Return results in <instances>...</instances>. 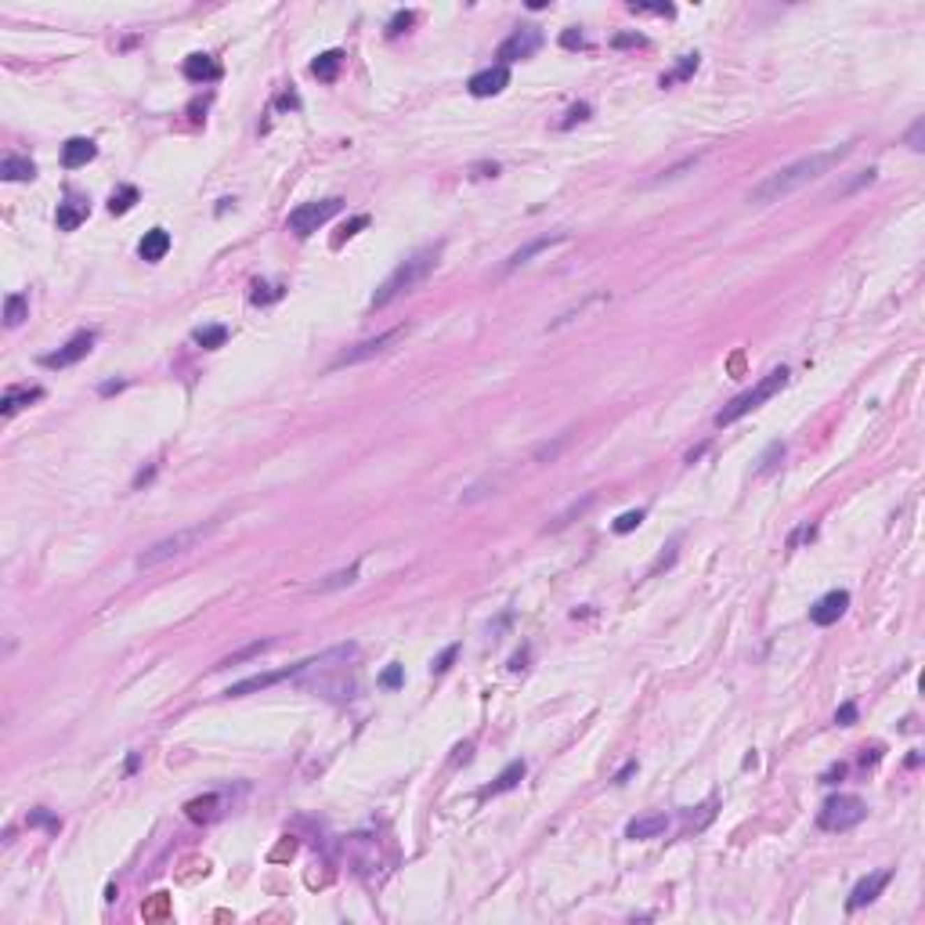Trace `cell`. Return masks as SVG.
<instances>
[{
  "mask_svg": "<svg viewBox=\"0 0 925 925\" xmlns=\"http://www.w3.org/2000/svg\"><path fill=\"white\" fill-rule=\"evenodd\" d=\"M217 528V520H210V524H196V528H181V532H174V535H166V539H159V542H152L149 550H141L138 553V567L141 571H149V567H159V564H166L170 557H181V553H188L192 550V546H199L210 532Z\"/></svg>",
  "mask_w": 925,
  "mask_h": 925,
  "instance_id": "cell-3",
  "label": "cell"
},
{
  "mask_svg": "<svg viewBox=\"0 0 925 925\" xmlns=\"http://www.w3.org/2000/svg\"><path fill=\"white\" fill-rule=\"evenodd\" d=\"M785 384H788V369H785V365H781V369H773V372H766V376H763V380L755 384L752 391L738 394L730 405H723V409L716 412V427H730V423H738L741 416H748L752 409H759L763 402H770V398H773L777 391H781Z\"/></svg>",
  "mask_w": 925,
  "mask_h": 925,
  "instance_id": "cell-4",
  "label": "cell"
},
{
  "mask_svg": "<svg viewBox=\"0 0 925 925\" xmlns=\"http://www.w3.org/2000/svg\"><path fill=\"white\" fill-rule=\"evenodd\" d=\"M412 22H416V15H412V11H398V15L391 18V26H387V36H402Z\"/></svg>",
  "mask_w": 925,
  "mask_h": 925,
  "instance_id": "cell-41",
  "label": "cell"
},
{
  "mask_svg": "<svg viewBox=\"0 0 925 925\" xmlns=\"http://www.w3.org/2000/svg\"><path fill=\"white\" fill-rule=\"evenodd\" d=\"M643 517H647V510H625V514H622V517H618V520L611 524V528H615L618 535H625V532L640 528V524H643Z\"/></svg>",
  "mask_w": 925,
  "mask_h": 925,
  "instance_id": "cell-35",
  "label": "cell"
},
{
  "mask_svg": "<svg viewBox=\"0 0 925 925\" xmlns=\"http://www.w3.org/2000/svg\"><path fill=\"white\" fill-rule=\"evenodd\" d=\"M340 206H344V203L336 199V196H329V199H319V203H304V206H297V210L289 214L286 228H289L297 239H307L311 231H319V228H322L329 217H336V214H340Z\"/></svg>",
  "mask_w": 925,
  "mask_h": 925,
  "instance_id": "cell-6",
  "label": "cell"
},
{
  "mask_svg": "<svg viewBox=\"0 0 925 925\" xmlns=\"http://www.w3.org/2000/svg\"><path fill=\"white\" fill-rule=\"evenodd\" d=\"M279 297H282V286L279 282L275 286H271V282H254V293H249V300H254V304H271V300H279Z\"/></svg>",
  "mask_w": 925,
  "mask_h": 925,
  "instance_id": "cell-34",
  "label": "cell"
},
{
  "mask_svg": "<svg viewBox=\"0 0 925 925\" xmlns=\"http://www.w3.org/2000/svg\"><path fill=\"white\" fill-rule=\"evenodd\" d=\"M456 655H459V643H449L445 650H441V658L430 665V672H437V676H441V672H449V669H452V662H456Z\"/></svg>",
  "mask_w": 925,
  "mask_h": 925,
  "instance_id": "cell-42",
  "label": "cell"
},
{
  "mask_svg": "<svg viewBox=\"0 0 925 925\" xmlns=\"http://www.w3.org/2000/svg\"><path fill=\"white\" fill-rule=\"evenodd\" d=\"M593 502H597V495H593V492H590V495H582V499H575V502H571V507H567V510H564V514H560V517H557V520L550 524V532H560V528H564V524H571L575 517H582L585 510H590V507H593Z\"/></svg>",
  "mask_w": 925,
  "mask_h": 925,
  "instance_id": "cell-26",
  "label": "cell"
},
{
  "mask_svg": "<svg viewBox=\"0 0 925 925\" xmlns=\"http://www.w3.org/2000/svg\"><path fill=\"white\" fill-rule=\"evenodd\" d=\"M846 607H850V593L846 590H831V593H824L821 600L810 607V622L813 625H835L838 618L846 615Z\"/></svg>",
  "mask_w": 925,
  "mask_h": 925,
  "instance_id": "cell-11",
  "label": "cell"
},
{
  "mask_svg": "<svg viewBox=\"0 0 925 925\" xmlns=\"http://www.w3.org/2000/svg\"><path fill=\"white\" fill-rule=\"evenodd\" d=\"M850 152H853V145H838V149L813 152V156L795 159V163L781 166L777 174H770V177H763L759 184H755V188H752V196H748V203H752V206H770V203H781V199H788L792 192H799L803 184L817 181L821 174H828L831 166H838V163H843Z\"/></svg>",
  "mask_w": 925,
  "mask_h": 925,
  "instance_id": "cell-1",
  "label": "cell"
},
{
  "mask_svg": "<svg viewBox=\"0 0 925 925\" xmlns=\"http://www.w3.org/2000/svg\"><path fill=\"white\" fill-rule=\"evenodd\" d=\"M785 452H788V449H785V441H773V445L763 452V459H759V470H755V474H759V477H766L770 470H777V459H785Z\"/></svg>",
  "mask_w": 925,
  "mask_h": 925,
  "instance_id": "cell-32",
  "label": "cell"
},
{
  "mask_svg": "<svg viewBox=\"0 0 925 925\" xmlns=\"http://www.w3.org/2000/svg\"><path fill=\"white\" fill-rule=\"evenodd\" d=\"M354 578H358V564L344 567V571H333L326 582H319V593H329V590H340V585H351Z\"/></svg>",
  "mask_w": 925,
  "mask_h": 925,
  "instance_id": "cell-29",
  "label": "cell"
},
{
  "mask_svg": "<svg viewBox=\"0 0 925 925\" xmlns=\"http://www.w3.org/2000/svg\"><path fill=\"white\" fill-rule=\"evenodd\" d=\"M123 387V380H112V384H101V394H112V391H119Z\"/></svg>",
  "mask_w": 925,
  "mask_h": 925,
  "instance_id": "cell-57",
  "label": "cell"
},
{
  "mask_svg": "<svg viewBox=\"0 0 925 925\" xmlns=\"http://www.w3.org/2000/svg\"><path fill=\"white\" fill-rule=\"evenodd\" d=\"M590 112H593V105H590V101H578V105H571V109H567V119L560 123V127H564V131H571L575 123L590 119Z\"/></svg>",
  "mask_w": 925,
  "mask_h": 925,
  "instance_id": "cell-36",
  "label": "cell"
},
{
  "mask_svg": "<svg viewBox=\"0 0 925 925\" xmlns=\"http://www.w3.org/2000/svg\"><path fill=\"white\" fill-rule=\"evenodd\" d=\"M271 643L275 640H257V643H249V647H242V650H235V655H228V658H221L214 669H228V665H239V662H246V658H254V655H261V650H268Z\"/></svg>",
  "mask_w": 925,
  "mask_h": 925,
  "instance_id": "cell-28",
  "label": "cell"
},
{
  "mask_svg": "<svg viewBox=\"0 0 925 925\" xmlns=\"http://www.w3.org/2000/svg\"><path fill=\"white\" fill-rule=\"evenodd\" d=\"M629 11H633V15H662V18L676 15V8H672V4H629Z\"/></svg>",
  "mask_w": 925,
  "mask_h": 925,
  "instance_id": "cell-40",
  "label": "cell"
},
{
  "mask_svg": "<svg viewBox=\"0 0 925 925\" xmlns=\"http://www.w3.org/2000/svg\"><path fill=\"white\" fill-rule=\"evenodd\" d=\"M633 773H636V759H633V763H625V766H622V770L615 773V785H625V781H629V777H633Z\"/></svg>",
  "mask_w": 925,
  "mask_h": 925,
  "instance_id": "cell-51",
  "label": "cell"
},
{
  "mask_svg": "<svg viewBox=\"0 0 925 925\" xmlns=\"http://www.w3.org/2000/svg\"><path fill=\"white\" fill-rule=\"evenodd\" d=\"M539 48H542V33H539V26H520V29H514V33L499 44L495 58H499V66H510V61L532 58Z\"/></svg>",
  "mask_w": 925,
  "mask_h": 925,
  "instance_id": "cell-8",
  "label": "cell"
},
{
  "mask_svg": "<svg viewBox=\"0 0 925 925\" xmlns=\"http://www.w3.org/2000/svg\"><path fill=\"white\" fill-rule=\"evenodd\" d=\"M665 828H669V817L665 813H650V817H636V821H629L625 835L629 838H658V835H665Z\"/></svg>",
  "mask_w": 925,
  "mask_h": 925,
  "instance_id": "cell-20",
  "label": "cell"
},
{
  "mask_svg": "<svg viewBox=\"0 0 925 925\" xmlns=\"http://www.w3.org/2000/svg\"><path fill=\"white\" fill-rule=\"evenodd\" d=\"M138 199H141L138 188H134V184H123L119 192H112V199H109V214H127V210H131Z\"/></svg>",
  "mask_w": 925,
  "mask_h": 925,
  "instance_id": "cell-27",
  "label": "cell"
},
{
  "mask_svg": "<svg viewBox=\"0 0 925 925\" xmlns=\"http://www.w3.org/2000/svg\"><path fill=\"white\" fill-rule=\"evenodd\" d=\"M698 163H701V156H690V159H683V163H676V166H669V170H662L658 177H650L647 184H665V181H676V177H683V170H694Z\"/></svg>",
  "mask_w": 925,
  "mask_h": 925,
  "instance_id": "cell-31",
  "label": "cell"
},
{
  "mask_svg": "<svg viewBox=\"0 0 925 925\" xmlns=\"http://www.w3.org/2000/svg\"><path fill=\"white\" fill-rule=\"evenodd\" d=\"M94 156H98V145L91 138H69L66 145H61V166H69V170L87 166Z\"/></svg>",
  "mask_w": 925,
  "mask_h": 925,
  "instance_id": "cell-15",
  "label": "cell"
},
{
  "mask_svg": "<svg viewBox=\"0 0 925 925\" xmlns=\"http://www.w3.org/2000/svg\"><path fill=\"white\" fill-rule=\"evenodd\" d=\"M470 174H474V177H495V174H499V163H477Z\"/></svg>",
  "mask_w": 925,
  "mask_h": 925,
  "instance_id": "cell-50",
  "label": "cell"
},
{
  "mask_svg": "<svg viewBox=\"0 0 925 925\" xmlns=\"http://www.w3.org/2000/svg\"><path fill=\"white\" fill-rule=\"evenodd\" d=\"M91 214V203L87 199H66V203H58V228L61 231H76L83 221H87Z\"/></svg>",
  "mask_w": 925,
  "mask_h": 925,
  "instance_id": "cell-18",
  "label": "cell"
},
{
  "mask_svg": "<svg viewBox=\"0 0 925 925\" xmlns=\"http://www.w3.org/2000/svg\"><path fill=\"white\" fill-rule=\"evenodd\" d=\"M875 177H878V170H864V174H860L857 181H850V184H843V188H831V192H828V196H838V199H843V196H850V192H857V188H864V184H871Z\"/></svg>",
  "mask_w": 925,
  "mask_h": 925,
  "instance_id": "cell-37",
  "label": "cell"
},
{
  "mask_svg": "<svg viewBox=\"0 0 925 925\" xmlns=\"http://www.w3.org/2000/svg\"><path fill=\"white\" fill-rule=\"evenodd\" d=\"M340 66H344V51H326V54H319L311 61V73L319 80H326V83H333L336 73H340Z\"/></svg>",
  "mask_w": 925,
  "mask_h": 925,
  "instance_id": "cell-23",
  "label": "cell"
},
{
  "mask_svg": "<svg viewBox=\"0 0 925 925\" xmlns=\"http://www.w3.org/2000/svg\"><path fill=\"white\" fill-rule=\"evenodd\" d=\"M903 141H908V149H911V152H922V149H925V119H915Z\"/></svg>",
  "mask_w": 925,
  "mask_h": 925,
  "instance_id": "cell-38",
  "label": "cell"
},
{
  "mask_svg": "<svg viewBox=\"0 0 925 925\" xmlns=\"http://www.w3.org/2000/svg\"><path fill=\"white\" fill-rule=\"evenodd\" d=\"M633 44H643V36H636V33H625V36H615V48H633Z\"/></svg>",
  "mask_w": 925,
  "mask_h": 925,
  "instance_id": "cell-52",
  "label": "cell"
},
{
  "mask_svg": "<svg viewBox=\"0 0 925 925\" xmlns=\"http://www.w3.org/2000/svg\"><path fill=\"white\" fill-rule=\"evenodd\" d=\"M705 449H708V445H698V449H694V452H687V462H698V459L705 456Z\"/></svg>",
  "mask_w": 925,
  "mask_h": 925,
  "instance_id": "cell-56",
  "label": "cell"
},
{
  "mask_svg": "<svg viewBox=\"0 0 925 925\" xmlns=\"http://www.w3.org/2000/svg\"><path fill=\"white\" fill-rule=\"evenodd\" d=\"M507 83H510V69L507 66H492V69L474 73L467 87H470L474 98H492V94H499L502 87H507Z\"/></svg>",
  "mask_w": 925,
  "mask_h": 925,
  "instance_id": "cell-12",
  "label": "cell"
},
{
  "mask_svg": "<svg viewBox=\"0 0 925 925\" xmlns=\"http://www.w3.org/2000/svg\"><path fill=\"white\" fill-rule=\"evenodd\" d=\"M564 239H567V231H553V235L532 239L528 246H520L517 254H510V257H507V264H502V275H510V271H517L520 264H528L535 254H542V249H550V246H557V242H564Z\"/></svg>",
  "mask_w": 925,
  "mask_h": 925,
  "instance_id": "cell-14",
  "label": "cell"
},
{
  "mask_svg": "<svg viewBox=\"0 0 925 925\" xmlns=\"http://www.w3.org/2000/svg\"><path fill=\"white\" fill-rule=\"evenodd\" d=\"M524 773H528V766H524V759H514V763H507V770H502L495 781L485 788V795H502V792H510V788H517L520 781H524Z\"/></svg>",
  "mask_w": 925,
  "mask_h": 925,
  "instance_id": "cell-21",
  "label": "cell"
},
{
  "mask_svg": "<svg viewBox=\"0 0 925 925\" xmlns=\"http://www.w3.org/2000/svg\"><path fill=\"white\" fill-rule=\"evenodd\" d=\"M0 177H4V181H33L36 177V166H33V159L8 156L4 163H0Z\"/></svg>",
  "mask_w": 925,
  "mask_h": 925,
  "instance_id": "cell-22",
  "label": "cell"
},
{
  "mask_svg": "<svg viewBox=\"0 0 925 925\" xmlns=\"http://www.w3.org/2000/svg\"><path fill=\"white\" fill-rule=\"evenodd\" d=\"M94 340H98V336H94L91 329H83V333L69 336V340L61 344L54 354H44V358H40V365H48V369H69V365H76L80 358H87L91 347H94Z\"/></svg>",
  "mask_w": 925,
  "mask_h": 925,
  "instance_id": "cell-9",
  "label": "cell"
},
{
  "mask_svg": "<svg viewBox=\"0 0 925 925\" xmlns=\"http://www.w3.org/2000/svg\"><path fill=\"white\" fill-rule=\"evenodd\" d=\"M29 319V297H22V293H11V297L4 300V326L15 329V326H22Z\"/></svg>",
  "mask_w": 925,
  "mask_h": 925,
  "instance_id": "cell-24",
  "label": "cell"
},
{
  "mask_svg": "<svg viewBox=\"0 0 925 925\" xmlns=\"http://www.w3.org/2000/svg\"><path fill=\"white\" fill-rule=\"evenodd\" d=\"M192 340H196L199 347H206V351H217V347H224V340H228V326H203V329L192 333Z\"/></svg>",
  "mask_w": 925,
  "mask_h": 925,
  "instance_id": "cell-25",
  "label": "cell"
},
{
  "mask_svg": "<svg viewBox=\"0 0 925 925\" xmlns=\"http://www.w3.org/2000/svg\"><path fill=\"white\" fill-rule=\"evenodd\" d=\"M813 535H817V528H813V524H803V528H799V532L788 539V550H795L799 542H806V539H813Z\"/></svg>",
  "mask_w": 925,
  "mask_h": 925,
  "instance_id": "cell-47",
  "label": "cell"
},
{
  "mask_svg": "<svg viewBox=\"0 0 925 925\" xmlns=\"http://www.w3.org/2000/svg\"><path fill=\"white\" fill-rule=\"evenodd\" d=\"M835 723H838V727H853V723H857V705H853V701H846L843 708L835 712Z\"/></svg>",
  "mask_w": 925,
  "mask_h": 925,
  "instance_id": "cell-44",
  "label": "cell"
},
{
  "mask_svg": "<svg viewBox=\"0 0 925 925\" xmlns=\"http://www.w3.org/2000/svg\"><path fill=\"white\" fill-rule=\"evenodd\" d=\"M221 66L210 54H188L184 58V76L192 80V83H214V80H221Z\"/></svg>",
  "mask_w": 925,
  "mask_h": 925,
  "instance_id": "cell-16",
  "label": "cell"
},
{
  "mask_svg": "<svg viewBox=\"0 0 925 925\" xmlns=\"http://www.w3.org/2000/svg\"><path fill=\"white\" fill-rule=\"evenodd\" d=\"M365 224H369V217H365V214H358L354 221H347V224H344V235H347V239H351V235H358V231H362Z\"/></svg>",
  "mask_w": 925,
  "mask_h": 925,
  "instance_id": "cell-49",
  "label": "cell"
},
{
  "mask_svg": "<svg viewBox=\"0 0 925 925\" xmlns=\"http://www.w3.org/2000/svg\"><path fill=\"white\" fill-rule=\"evenodd\" d=\"M166 249H170V231H166V228H152V231H145V239L138 242V254H141V261H149V264L163 261V257H166Z\"/></svg>",
  "mask_w": 925,
  "mask_h": 925,
  "instance_id": "cell-17",
  "label": "cell"
},
{
  "mask_svg": "<svg viewBox=\"0 0 925 925\" xmlns=\"http://www.w3.org/2000/svg\"><path fill=\"white\" fill-rule=\"evenodd\" d=\"M437 257H441V246H423V249H416L409 261H402V264H398L391 275L380 282V289L372 293V307H387L394 297H402V293L416 289V286L434 271Z\"/></svg>",
  "mask_w": 925,
  "mask_h": 925,
  "instance_id": "cell-2",
  "label": "cell"
},
{
  "mask_svg": "<svg viewBox=\"0 0 925 925\" xmlns=\"http://www.w3.org/2000/svg\"><path fill=\"white\" fill-rule=\"evenodd\" d=\"M889 878H893V871H875L868 878H860L853 886V893H850V908L857 911V908H868L871 900H878V893L889 886Z\"/></svg>",
  "mask_w": 925,
  "mask_h": 925,
  "instance_id": "cell-13",
  "label": "cell"
},
{
  "mask_svg": "<svg viewBox=\"0 0 925 925\" xmlns=\"http://www.w3.org/2000/svg\"><path fill=\"white\" fill-rule=\"evenodd\" d=\"M838 777H846V766H843V763H838V766H831V770H828V773L821 777V781H824V785H835Z\"/></svg>",
  "mask_w": 925,
  "mask_h": 925,
  "instance_id": "cell-53",
  "label": "cell"
},
{
  "mask_svg": "<svg viewBox=\"0 0 925 925\" xmlns=\"http://www.w3.org/2000/svg\"><path fill=\"white\" fill-rule=\"evenodd\" d=\"M380 683H384V687H391V690H394V687H402V665H391V669L384 672V676H380Z\"/></svg>",
  "mask_w": 925,
  "mask_h": 925,
  "instance_id": "cell-46",
  "label": "cell"
},
{
  "mask_svg": "<svg viewBox=\"0 0 925 925\" xmlns=\"http://www.w3.org/2000/svg\"><path fill=\"white\" fill-rule=\"evenodd\" d=\"M279 105H282V109H297L300 101H297V94H282V98H279Z\"/></svg>",
  "mask_w": 925,
  "mask_h": 925,
  "instance_id": "cell-55",
  "label": "cell"
},
{
  "mask_svg": "<svg viewBox=\"0 0 925 925\" xmlns=\"http://www.w3.org/2000/svg\"><path fill=\"white\" fill-rule=\"evenodd\" d=\"M29 828H51V831H58L61 821H58V817H51L48 810H36V813H29Z\"/></svg>",
  "mask_w": 925,
  "mask_h": 925,
  "instance_id": "cell-43",
  "label": "cell"
},
{
  "mask_svg": "<svg viewBox=\"0 0 925 925\" xmlns=\"http://www.w3.org/2000/svg\"><path fill=\"white\" fill-rule=\"evenodd\" d=\"M300 672H304V662L297 665H286L279 672H261V676H249V680H239V683H231L224 690V698H242V694H257V690H268V687H275L282 680H300Z\"/></svg>",
  "mask_w": 925,
  "mask_h": 925,
  "instance_id": "cell-10",
  "label": "cell"
},
{
  "mask_svg": "<svg viewBox=\"0 0 925 925\" xmlns=\"http://www.w3.org/2000/svg\"><path fill=\"white\" fill-rule=\"evenodd\" d=\"M40 398H44L40 387H11L0 398V416H15L18 409H26L29 402H40Z\"/></svg>",
  "mask_w": 925,
  "mask_h": 925,
  "instance_id": "cell-19",
  "label": "cell"
},
{
  "mask_svg": "<svg viewBox=\"0 0 925 925\" xmlns=\"http://www.w3.org/2000/svg\"><path fill=\"white\" fill-rule=\"evenodd\" d=\"M672 560H676V542H672V546H669V553H662V557H658L655 564H650V571H647V575H658V571H662V567H669Z\"/></svg>",
  "mask_w": 925,
  "mask_h": 925,
  "instance_id": "cell-45",
  "label": "cell"
},
{
  "mask_svg": "<svg viewBox=\"0 0 925 925\" xmlns=\"http://www.w3.org/2000/svg\"><path fill=\"white\" fill-rule=\"evenodd\" d=\"M214 806H217V795H206V799H192V803L184 806V813L192 817V821H210V817H214Z\"/></svg>",
  "mask_w": 925,
  "mask_h": 925,
  "instance_id": "cell-30",
  "label": "cell"
},
{
  "mask_svg": "<svg viewBox=\"0 0 925 925\" xmlns=\"http://www.w3.org/2000/svg\"><path fill=\"white\" fill-rule=\"evenodd\" d=\"M868 817V803L860 795H831L817 810V828L824 831H850Z\"/></svg>",
  "mask_w": 925,
  "mask_h": 925,
  "instance_id": "cell-5",
  "label": "cell"
},
{
  "mask_svg": "<svg viewBox=\"0 0 925 925\" xmlns=\"http://www.w3.org/2000/svg\"><path fill=\"white\" fill-rule=\"evenodd\" d=\"M560 44H564V48H585V36H582L578 29H567V33L560 36Z\"/></svg>",
  "mask_w": 925,
  "mask_h": 925,
  "instance_id": "cell-48",
  "label": "cell"
},
{
  "mask_svg": "<svg viewBox=\"0 0 925 925\" xmlns=\"http://www.w3.org/2000/svg\"><path fill=\"white\" fill-rule=\"evenodd\" d=\"M694 69H698V54H683V58H680V66H676V73L662 76V87H672L676 80H687Z\"/></svg>",
  "mask_w": 925,
  "mask_h": 925,
  "instance_id": "cell-33",
  "label": "cell"
},
{
  "mask_svg": "<svg viewBox=\"0 0 925 925\" xmlns=\"http://www.w3.org/2000/svg\"><path fill=\"white\" fill-rule=\"evenodd\" d=\"M405 336V326H394V329H387V333H380V336H372V340H362V344H354V347H347V351H340L333 358V365L329 369H347V365H362V362H369V358H376V354H384L394 340H402Z\"/></svg>",
  "mask_w": 925,
  "mask_h": 925,
  "instance_id": "cell-7",
  "label": "cell"
},
{
  "mask_svg": "<svg viewBox=\"0 0 925 925\" xmlns=\"http://www.w3.org/2000/svg\"><path fill=\"white\" fill-rule=\"evenodd\" d=\"M567 437H571V434H560V437L553 441V445H542V449L535 452V462H553V459L560 456V449L567 445Z\"/></svg>",
  "mask_w": 925,
  "mask_h": 925,
  "instance_id": "cell-39",
  "label": "cell"
},
{
  "mask_svg": "<svg viewBox=\"0 0 925 925\" xmlns=\"http://www.w3.org/2000/svg\"><path fill=\"white\" fill-rule=\"evenodd\" d=\"M152 477H156V467H149V470H141V474L134 477V488H141V485H145V481H152Z\"/></svg>",
  "mask_w": 925,
  "mask_h": 925,
  "instance_id": "cell-54",
  "label": "cell"
}]
</instances>
